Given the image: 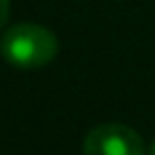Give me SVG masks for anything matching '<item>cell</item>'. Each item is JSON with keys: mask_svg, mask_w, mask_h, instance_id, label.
Instances as JSON below:
<instances>
[{"mask_svg": "<svg viewBox=\"0 0 155 155\" xmlns=\"http://www.w3.org/2000/svg\"><path fill=\"white\" fill-rule=\"evenodd\" d=\"M57 37L37 23H21L2 34L0 53L7 64L16 68H44L57 55Z\"/></svg>", "mask_w": 155, "mask_h": 155, "instance_id": "obj_1", "label": "cell"}, {"mask_svg": "<svg viewBox=\"0 0 155 155\" xmlns=\"http://www.w3.org/2000/svg\"><path fill=\"white\" fill-rule=\"evenodd\" d=\"M84 155H144V141L123 123H103L94 128L82 144Z\"/></svg>", "mask_w": 155, "mask_h": 155, "instance_id": "obj_2", "label": "cell"}, {"mask_svg": "<svg viewBox=\"0 0 155 155\" xmlns=\"http://www.w3.org/2000/svg\"><path fill=\"white\" fill-rule=\"evenodd\" d=\"M9 18V0H0V30Z\"/></svg>", "mask_w": 155, "mask_h": 155, "instance_id": "obj_3", "label": "cell"}, {"mask_svg": "<svg viewBox=\"0 0 155 155\" xmlns=\"http://www.w3.org/2000/svg\"><path fill=\"white\" fill-rule=\"evenodd\" d=\"M150 155H155V141H153V146H150Z\"/></svg>", "mask_w": 155, "mask_h": 155, "instance_id": "obj_4", "label": "cell"}]
</instances>
